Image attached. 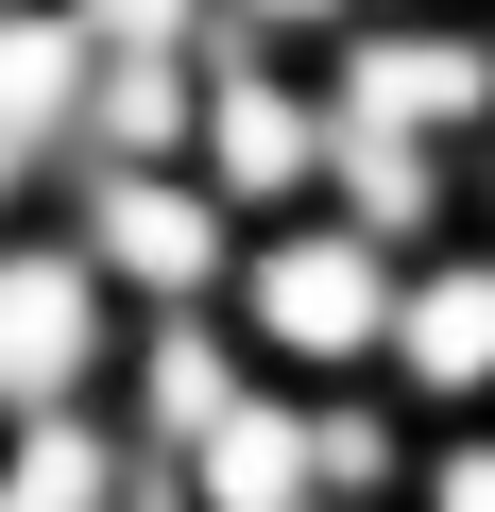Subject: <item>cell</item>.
I'll list each match as a JSON object with an SVG mask.
<instances>
[{
  "instance_id": "1",
  "label": "cell",
  "mask_w": 495,
  "mask_h": 512,
  "mask_svg": "<svg viewBox=\"0 0 495 512\" xmlns=\"http://www.w3.org/2000/svg\"><path fill=\"white\" fill-rule=\"evenodd\" d=\"M393 274H410V256H393L376 222H342V205H274V222H239V256H222V325H239V359H257V376L325 393V376H376V342H393Z\"/></svg>"
},
{
  "instance_id": "2",
  "label": "cell",
  "mask_w": 495,
  "mask_h": 512,
  "mask_svg": "<svg viewBox=\"0 0 495 512\" xmlns=\"http://www.w3.org/2000/svg\"><path fill=\"white\" fill-rule=\"evenodd\" d=\"M52 222L86 239V274H103L120 308H222L239 205H222L188 154H86V171H52Z\"/></svg>"
},
{
  "instance_id": "3",
  "label": "cell",
  "mask_w": 495,
  "mask_h": 512,
  "mask_svg": "<svg viewBox=\"0 0 495 512\" xmlns=\"http://www.w3.org/2000/svg\"><path fill=\"white\" fill-rule=\"evenodd\" d=\"M325 69L308 52H257V35H205L188 52V171L239 205V222H274V205H325Z\"/></svg>"
},
{
  "instance_id": "4",
  "label": "cell",
  "mask_w": 495,
  "mask_h": 512,
  "mask_svg": "<svg viewBox=\"0 0 495 512\" xmlns=\"http://www.w3.org/2000/svg\"><path fill=\"white\" fill-rule=\"evenodd\" d=\"M308 69H325L342 120H376V137H444V154H461V137L495 120V0H359Z\"/></svg>"
},
{
  "instance_id": "5",
  "label": "cell",
  "mask_w": 495,
  "mask_h": 512,
  "mask_svg": "<svg viewBox=\"0 0 495 512\" xmlns=\"http://www.w3.org/2000/svg\"><path fill=\"white\" fill-rule=\"evenodd\" d=\"M120 291L86 274V239L52 222V205H18L0 222V410H86L103 376H120Z\"/></svg>"
},
{
  "instance_id": "6",
  "label": "cell",
  "mask_w": 495,
  "mask_h": 512,
  "mask_svg": "<svg viewBox=\"0 0 495 512\" xmlns=\"http://www.w3.org/2000/svg\"><path fill=\"white\" fill-rule=\"evenodd\" d=\"M376 393L410 427H495V239H427L393 274V342H376Z\"/></svg>"
},
{
  "instance_id": "7",
  "label": "cell",
  "mask_w": 495,
  "mask_h": 512,
  "mask_svg": "<svg viewBox=\"0 0 495 512\" xmlns=\"http://www.w3.org/2000/svg\"><path fill=\"white\" fill-rule=\"evenodd\" d=\"M239 393H257V359H239V325L222 308H137L120 325V376H103V410L137 427V461H188Z\"/></svg>"
},
{
  "instance_id": "8",
  "label": "cell",
  "mask_w": 495,
  "mask_h": 512,
  "mask_svg": "<svg viewBox=\"0 0 495 512\" xmlns=\"http://www.w3.org/2000/svg\"><path fill=\"white\" fill-rule=\"evenodd\" d=\"M171 512H325V393L257 376V393L171 461Z\"/></svg>"
},
{
  "instance_id": "9",
  "label": "cell",
  "mask_w": 495,
  "mask_h": 512,
  "mask_svg": "<svg viewBox=\"0 0 495 512\" xmlns=\"http://www.w3.org/2000/svg\"><path fill=\"white\" fill-rule=\"evenodd\" d=\"M0 512H171V461H137V427L86 410H0Z\"/></svg>"
},
{
  "instance_id": "10",
  "label": "cell",
  "mask_w": 495,
  "mask_h": 512,
  "mask_svg": "<svg viewBox=\"0 0 495 512\" xmlns=\"http://www.w3.org/2000/svg\"><path fill=\"white\" fill-rule=\"evenodd\" d=\"M325 120H342V103H325ZM325 205L376 222L393 256H427V239L461 222V154H444V137H376V120H342V137H325Z\"/></svg>"
},
{
  "instance_id": "11",
  "label": "cell",
  "mask_w": 495,
  "mask_h": 512,
  "mask_svg": "<svg viewBox=\"0 0 495 512\" xmlns=\"http://www.w3.org/2000/svg\"><path fill=\"white\" fill-rule=\"evenodd\" d=\"M69 103H86V18L69 0H0V154L69 171Z\"/></svg>"
},
{
  "instance_id": "12",
  "label": "cell",
  "mask_w": 495,
  "mask_h": 512,
  "mask_svg": "<svg viewBox=\"0 0 495 512\" xmlns=\"http://www.w3.org/2000/svg\"><path fill=\"white\" fill-rule=\"evenodd\" d=\"M86 154H188V52H86L69 171H86Z\"/></svg>"
},
{
  "instance_id": "13",
  "label": "cell",
  "mask_w": 495,
  "mask_h": 512,
  "mask_svg": "<svg viewBox=\"0 0 495 512\" xmlns=\"http://www.w3.org/2000/svg\"><path fill=\"white\" fill-rule=\"evenodd\" d=\"M393 512H495V427H427L410 478H393Z\"/></svg>"
},
{
  "instance_id": "14",
  "label": "cell",
  "mask_w": 495,
  "mask_h": 512,
  "mask_svg": "<svg viewBox=\"0 0 495 512\" xmlns=\"http://www.w3.org/2000/svg\"><path fill=\"white\" fill-rule=\"evenodd\" d=\"M69 18H86V52H205L222 0H69Z\"/></svg>"
},
{
  "instance_id": "15",
  "label": "cell",
  "mask_w": 495,
  "mask_h": 512,
  "mask_svg": "<svg viewBox=\"0 0 495 512\" xmlns=\"http://www.w3.org/2000/svg\"><path fill=\"white\" fill-rule=\"evenodd\" d=\"M342 18H359V0H222L205 35H257V52H325Z\"/></svg>"
},
{
  "instance_id": "16",
  "label": "cell",
  "mask_w": 495,
  "mask_h": 512,
  "mask_svg": "<svg viewBox=\"0 0 495 512\" xmlns=\"http://www.w3.org/2000/svg\"><path fill=\"white\" fill-rule=\"evenodd\" d=\"M461 239H495V120L461 137Z\"/></svg>"
}]
</instances>
